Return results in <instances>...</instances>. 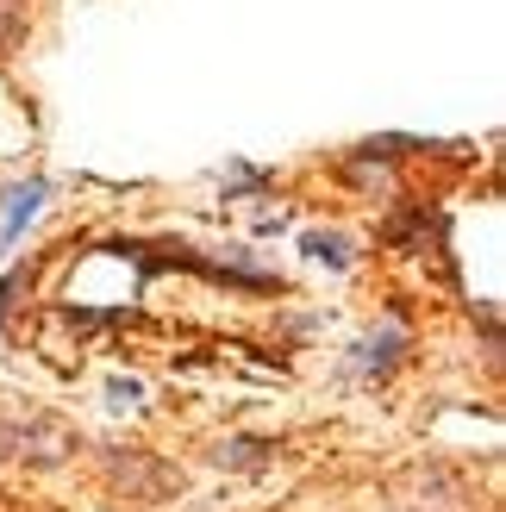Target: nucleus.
Instances as JSON below:
<instances>
[{
    "mask_svg": "<svg viewBox=\"0 0 506 512\" xmlns=\"http://www.w3.org/2000/svg\"><path fill=\"white\" fill-rule=\"evenodd\" d=\"M13 38H19V13H13V7H0V50H7Z\"/></svg>",
    "mask_w": 506,
    "mask_h": 512,
    "instance_id": "obj_1",
    "label": "nucleus"
}]
</instances>
